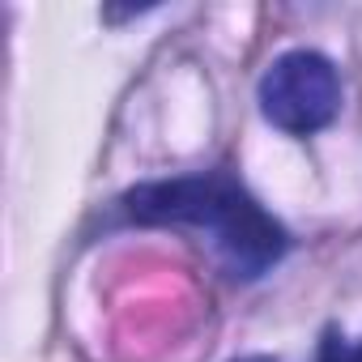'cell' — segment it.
<instances>
[{
	"label": "cell",
	"mask_w": 362,
	"mask_h": 362,
	"mask_svg": "<svg viewBox=\"0 0 362 362\" xmlns=\"http://www.w3.org/2000/svg\"><path fill=\"white\" fill-rule=\"evenodd\" d=\"M124 214L141 226H188L214 239V252L235 277H260L286 252V230L260 201L222 170L175 175L141 184L124 197Z\"/></svg>",
	"instance_id": "cell-1"
},
{
	"label": "cell",
	"mask_w": 362,
	"mask_h": 362,
	"mask_svg": "<svg viewBox=\"0 0 362 362\" xmlns=\"http://www.w3.org/2000/svg\"><path fill=\"white\" fill-rule=\"evenodd\" d=\"M260 111L290 136L328 128L341 111V77L320 52H286L260 77Z\"/></svg>",
	"instance_id": "cell-2"
},
{
	"label": "cell",
	"mask_w": 362,
	"mask_h": 362,
	"mask_svg": "<svg viewBox=\"0 0 362 362\" xmlns=\"http://www.w3.org/2000/svg\"><path fill=\"white\" fill-rule=\"evenodd\" d=\"M345 354H341V345L337 341H324V354H320V362H341Z\"/></svg>",
	"instance_id": "cell-3"
},
{
	"label": "cell",
	"mask_w": 362,
	"mask_h": 362,
	"mask_svg": "<svg viewBox=\"0 0 362 362\" xmlns=\"http://www.w3.org/2000/svg\"><path fill=\"white\" fill-rule=\"evenodd\" d=\"M341 362H362V345H354V349H349V354H345Z\"/></svg>",
	"instance_id": "cell-4"
}]
</instances>
